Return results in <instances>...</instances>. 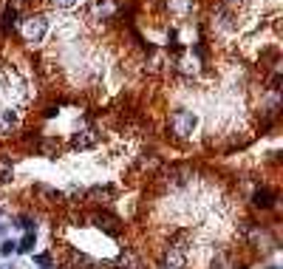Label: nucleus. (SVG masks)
Instances as JSON below:
<instances>
[{
  "instance_id": "1",
  "label": "nucleus",
  "mask_w": 283,
  "mask_h": 269,
  "mask_svg": "<svg viewBox=\"0 0 283 269\" xmlns=\"http://www.w3.org/2000/svg\"><path fill=\"white\" fill-rule=\"evenodd\" d=\"M170 127L176 136H193V130L198 127V113L193 111H176L170 116Z\"/></svg>"
},
{
  "instance_id": "2",
  "label": "nucleus",
  "mask_w": 283,
  "mask_h": 269,
  "mask_svg": "<svg viewBox=\"0 0 283 269\" xmlns=\"http://www.w3.org/2000/svg\"><path fill=\"white\" fill-rule=\"evenodd\" d=\"M45 31H49V20H45L42 14H37V17H28V20L23 23V34H26L28 42H40L42 37H45Z\"/></svg>"
},
{
  "instance_id": "3",
  "label": "nucleus",
  "mask_w": 283,
  "mask_h": 269,
  "mask_svg": "<svg viewBox=\"0 0 283 269\" xmlns=\"http://www.w3.org/2000/svg\"><path fill=\"white\" fill-rule=\"evenodd\" d=\"M190 244H176V247H170V252L164 255V269H181L187 263V252H190Z\"/></svg>"
},
{
  "instance_id": "4",
  "label": "nucleus",
  "mask_w": 283,
  "mask_h": 269,
  "mask_svg": "<svg viewBox=\"0 0 283 269\" xmlns=\"http://www.w3.org/2000/svg\"><path fill=\"white\" fill-rule=\"evenodd\" d=\"M99 142V136H97V130H82V133H77L74 139H71V145L77 150H85V148H93Z\"/></svg>"
},
{
  "instance_id": "5",
  "label": "nucleus",
  "mask_w": 283,
  "mask_h": 269,
  "mask_svg": "<svg viewBox=\"0 0 283 269\" xmlns=\"http://www.w3.org/2000/svg\"><path fill=\"white\" fill-rule=\"evenodd\" d=\"M14 127H17V113H14V108H3V111H0V133H12Z\"/></svg>"
},
{
  "instance_id": "6",
  "label": "nucleus",
  "mask_w": 283,
  "mask_h": 269,
  "mask_svg": "<svg viewBox=\"0 0 283 269\" xmlns=\"http://www.w3.org/2000/svg\"><path fill=\"white\" fill-rule=\"evenodd\" d=\"M34 241H37V235H34V230H31V233H26L17 241V252H31V249H34Z\"/></svg>"
},
{
  "instance_id": "7",
  "label": "nucleus",
  "mask_w": 283,
  "mask_h": 269,
  "mask_svg": "<svg viewBox=\"0 0 283 269\" xmlns=\"http://www.w3.org/2000/svg\"><path fill=\"white\" fill-rule=\"evenodd\" d=\"M190 6H193V0H170V9H173L176 14H187Z\"/></svg>"
},
{
  "instance_id": "8",
  "label": "nucleus",
  "mask_w": 283,
  "mask_h": 269,
  "mask_svg": "<svg viewBox=\"0 0 283 269\" xmlns=\"http://www.w3.org/2000/svg\"><path fill=\"white\" fill-rule=\"evenodd\" d=\"M12 252H17V241H3L0 244V255H12Z\"/></svg>"
},
{
  "instance_id": "9",
  "label": "nucleus",
  "mask_w": 283,
  "mask_h": 269,
  "mask_svg": "<svg viewBox=\"0 0 283 269\" xmlns=\"http://www.w3.org/2000/svg\"><path fill=\"white\" fill-rule=\"evenodd\" d=\"M17 224H20L26 233H31V230H34V221L28 218V215H17Z\"/></svg>"
},
{
  "instance_id": "10",
  "label": "nucleus",
  "mask_w": 283,
  "mask_h": 269,
  "mask_svg": "<svg viewBox=\"0 0 283 269\" xmlns=\"http://www.w3.org/2000/svg\"><path fill=\"white\" fill-rule=\"evenodd\" d=\"M57 9H71V6H77V0H51Z\"/></svg>"
},
{
  "instance_id": "11",
  "label": "nucleus",
  "mask_w": 283,
  "mask_h": 269,
  "mask_svg": "<svg viewBox=\"0 0 283 269\" xmlns=\"http://www.w3.org/2000/svg\"><path fill=\"white\" fill-rule=\"evenodd\" d=\"M34 263H40V266H45V263H49V252H40V255H34Z\"/></svg>"
},
{
  "instance_id": "12",
  "label": "nucleus",
  "mask_w": 283,
  "mask_h": 269,
  "mask_svg": "<svg viewBox=\"0 0 283 269\" xmlns=\"http://www.w3.org/2000/svg\"><path fill=\"white\" fill-rule=\"evenodd\" d=\"M0 215H3V210H0Z\"/></svg>"
}]
</instances>
